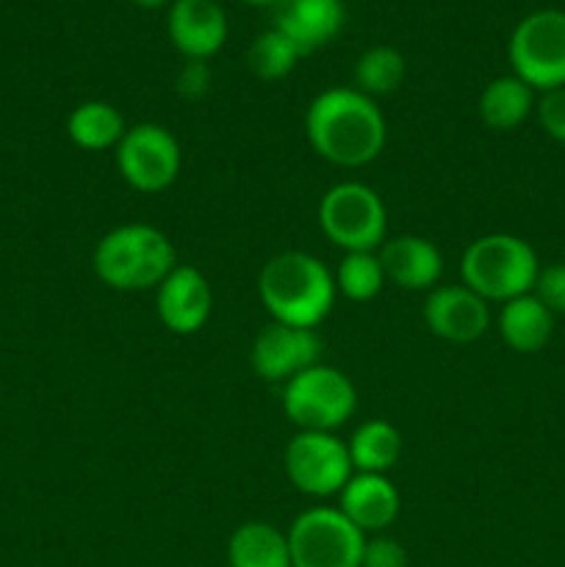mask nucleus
I'll use <instances>...</instances> for the list:
<instances>
[{
	"label": "nucleus",
	"mask_w": 565,
	"mask_h": 567,
	"mask_svg": "<svg viewBox=\"0 0 565 567\" xmlns=\"http://www.w3.org/2000/svg\"><path fill=\"white\" fill-rule=\"evenodd\" d=\"M305 136L316 155L343 169L371 164L388 138L386 116L369 94L349 86L325 89L305 111Z\"/></svg>",
	"instance_id": "nucleus-1"
},
{
	"label": "nucleus",
	"mask_w": 565,
	"mask_h": 567,
	"mask_svg": "<svg viewBox=\"0 0 565 567\" xmlns=\"http://www.w3.org/2000/svg\"><path fill=\"white\" fill-rule=\"evenodd\" d=\"M258 297L277 324L316 330L336 305V277L316 255L288 249L264 264Z\"/></svg>",
	"instance_id": "nucleus-2"
},
{
	"label": "nucleus",
	"mask_w": 565,
	"mask_h": 567,
	"mask_svg": "<svg viewBox=\"0 0 565 567\" xmlns=\"http://www.w3.org/2000/svg\"><path fill=\"white\" fill-rule=\"evenodd\" d=\"M175 266L177 252L170 236L142 221L105 233L92 255V269L97 280L114 291L158 288Z\"/></svg>",
	"instance_id": "nucleus-3"
},
{
	"label": "nucleus",
	"mask_w": 565,
	"mask_h": 567,
	"mask_svg": "<svg viewBox=\"0 0 565 567\" xmlns=\"http://www.w3.org/2000/svg\"><path fill=\"white\" fill-rule=\"evenodd\" d=\"M541 271L535 247L513 233H487L465 247L460 260L463 286L480 293L487 305L510 302L532 293Z\"/></svg>",
	"instance_id": "nucleus-4"
},
{
	"label": "nucleus",
	"mask_w": 565,
	"mask_h": 567,
	"mask_svg": "<svg viewBox=\"0 0 565 567\" xmlns=\"http://www.w3.org/2000/svg\"><path fill=\"white\" fill-rule=\"evenodd\" d=\"M316 219L327 241L343 252H377L388 238L386 203L366 183L347 181L327 188Z\"/></svg>",
	"instance_id": "nucleus-5"
},
{
	"label": "nucleus",
	"mask_w": 565,
	"mask_h": 567,
	"mask_svg": "<svg viewBox=\"0 0 565 567\" xmlns=\"http://www.w3.org/2000/svg\"><path fill=\"white\" fill-rule=\"evenodd\" d=\"M355 408L358 391L336 365L316 363L282 385V413L299 432H336Z\"/></svg>",
	"instance_id": "nucleus-6"
},
{
	"label": "nucleus",
	"mask_w": 565,
	"mask_h": 567,
	"mask_svg": "<svg viewBox=\"0 0 565 567\" xmlns=\"http://www.w3.org/2000/svg\"><path fill=\"white\" fill-rule=\"evenodd\" d=\"M510 66L537 94L565 86V11L537 9L510 33Z\"/></svg>",
	"instance_id": "nucleus-7"
},
{
	"label": "nucleus",
	"mask_w": 565,
	"mask_h": 567,
	"mask_svg": "<svg viewBox=\"0 0 565 567\" xmlns=\"http://www.w3.org/2000/svg\"><path fill=\"white\" fill-rule=\"evenodd\" d=\"M291 567H360L366 535L338 507H310L288 526Z\"/></svg>",
	"instance_id": "nucleus-8"
},
{
	"label": "nucleus",
	"mask_w": 565,
	"mask_h": 567,
	"mask_svg": "<svg viewBox=\"0 0 565 567\" xmlns=\"http://www.w3.org/2000/svg\"><path fill=\"white\" fill-rule=\"evenodd\" d=\"M183 153L172 131L155 122L131 125L116 144V169L122 181L144 194L166 192L181 175Z\"/></svg>",
	"instance_id": "nucleus-9"
},
{
	"label": "nucleus",
	"mask_w": 565,
	"mask_h": 567,
	"mask_svg": "<svg viewBox=\"0 0 565 567\" xmlns=\"http://www.w3.org/2000/svg\"><path fill=\"white\" fill-rule=\"evenodd\" d=\"M282 465L288 482L314 498L338 496L355 474L349 446L336 432H297L288 441Z\"/></svg>",
	"instance_id": "nucleus-10"
},
{
	"label": "nucleus",
	"mask_w": 565,
	"mask_h": 567,
	"mask_svg": "<svg viewBox=\"0 0 565 567\" xmlns=\"http://www.w3.org/2000/svg\"><path fill=\"white\" fill-rule=\"evenodd\" d=\"M321 358V338L316 330H302V327H288L271 321L269 327L255 336L253 349H249V365L255 374L266 382H282L319 363Z\"/></svg>",
	"instance_id": "nucleus-11"
},
{
	"label": "nucleus",
	"mask_w": 565,
	"mask_h": 567,
	"mask_svg": "<svg viewBox=\"0 0 565 567\" xmlns=\"http://www.w3.org/2000/svg\"><path fill=\"white\" fill-rule=\"evenodd\" d=\"M155 310L172 336H194L203 330L214 310V288L194 266L177 264L155 288Z\"/></svg>",
	"instance_id": "nucleus-12"
},
{
	"label": "nucleus",
	"mask_w": 565,
	"mask_h": 567,
	"mask_svg": "<svg viewBox=\"0 0 565 567\" xmlns=\"http://www.w3.org/2000/svg\"><path fill=\"white\" fill-rule=\"evenodd\" d=\"M424 324L443 341L471 343L491 327V308L469 286H435L424 299Z\"/></svg>",
	"instance_id": "nucleus-13"
},
{
	"label": "nucleus",
	"mask_w": 565,
	"mask_h": 567,
	"mask_svg": "<svg viewBox=\"0 0 565 567\" xmlns=\"http://www.w3.org/2000/svg\"><path fill=\"white\" fill-rule=\"evenodd\" d=\"M166 31L183 59L208 61L227 42L225 9L216 0H172Z\"/></svg>",
	"instance_id": "nucleus-14"
},
{
	"label": "nucleus",
	"mask_w": 565,
	"mask_h": 567,
	"mask_svg": "<svg viewBox=\"0 0 565 567\" xmlns=\"http://www.w3.org/2000/svg\"><path fill=\"white\" fill-rule=\"evenodd\" d=\"M275 25L286 33L299 53L308 55L325 48L341 33L347 22V3L343 0H280L271 9Z\"/></svg>",
	"instance_id": "nucleus-15"
},
{
	"label": "nucleus",
	"mask_w": 565,
	"mask_h": 567,
	"mask_svg": "<svg viewBox=\"0 0 565 567\" xmlns=\"http://www.w3.org/2000/svg\"><path fill=\"white\" fill-rule=\"evenodd\" d=\"M338 509L366 537L382 535L399 518L402 498H399V491L386 474H358L355 471L352 480L338 493Z\"/></svg>",
	"instance_id": "nucleus-16"
},
{
	"label": "nucleus",
	"mask_w": 565,
	"mask_h": 567,
	"mask_svg": "<svg viewBox=\"0 0 565 567\" xmlns=\"http://www.w3.org/2000/svg\"><path fill=\"white\" fill-rule=\"evenodd\" d=\"M377 255L388 282L404 291H432L443 275L441 249L424 236L386 238Z\"/></svg>",
	"instance_id": "nucleus-17"
},
{
	"label": "nucleus",
	"mask_w": 565,
	"mask_h": 567,
	"mask_svg": "<svg viewBox=\"0 0 565 567\" xmlns=\"http://www.w3.org/2000/svg\"><path fill=\"white\" fill-rule=\"evenodd\" d=\"M554 319H557V316H554L535 293H524V297H515L502 305L496 327L502 341L507 343L513 352L537 354L548 347V341H552Z\"/></svg>",
	"instance_id": "nucleus-18"
},
{
	"label": "nucleus",
	"mask_w": 565,
	"mask_h": 567,
	"mask_svg": "<svg viewBox=\"0 0 565 567\" xmlns=\"http://www.w3.org/2000/svg\"><path fill=\"white\" fill-rule=\"evenodd\" d=\"M227 567H291L286 532L266 520H247L227 540Z\"/></svg>",
	"instance_id": "nucleus-19"
},
{
	"label": "nucleus",
	"mask_w": 565,
	"mask_h": 567,
	"mask_svg": "<svg viewBox=\"0 0 565 567\" xmlns=\"http://www.w3.org/2000/svg\"><path fill=\"white\" fill-rule=\"evenodd\" d=\"M535 89L515 75L493 78L480 94V120L491 131H515L535 114Z\"/></svg>",
	"instance_id": "nucleus-20"
},
{
	"label": "nucleus",
	"mask_w": 565,
	"mask_h": 567,
	"mask_svg": "<svg viewBox=\"0 0 565 567\" xmlns=\"http://www.w3.org/2000/svg\"><path fill=\"white\" fill-rule=\"evenodd\" d=\"M127 125L120 109L103 100H86V103L75 105L66 120V136L72 144L86 153H103V150H116V144L125 136Z\"/></svg>",
	"instance_id": "nucleus-21"
},
{
	"label": "nucleus",
	"mask_w": 565,
	"mask_h": 567,
	"mask_svg": "<svg viewBox=\"0 0 565 567\" xmlns=\"http://www.w3.org/2000/svg\"><path fill=\"white\" fill-rule=\"evenodd\" d=\"M347 446L358 474H388L402 454V435L386 419H371L352 432Z\"/></svg>",
	"instance_id": "nucleus-22"
},
{
	"label": "nucleus",
	"mask_w": 565,
	"mask_h": 567,
	"mask_svg": "<svg viewBox=\"0 0 565 567\" xmlns=\"http://www.w3.org/2000/svg\"><path fill=\"white\" fill-rule=\"evenodd\" d=\"M404 75H408L404 55L391 44H374L355 64V89L374 100L397 92Z\"/></svg>",
	"instance_id": "nucleus-23"
},
{
	"label": "nucleus",
	"mask_w": 565,
	"mask_h": 567,
	"mask_svg": "<svg viewBox=\"0 0 565 567\" xmlns=\"http://www.w3.org/2000/svg\"><path fill=\"white\" fill-rule=\"evenodd\" d=\"M332 277H336V291L352 302H371L380 297L388 282L377 252H343Z\"/></svg>",
	"instance_id": "nucleus-24"
},
{
	"label": "nucleus",
	"mask_w": 565,
	"mask_h": 567,
	"mask_svg": "<svg viewBox=\"0 0 565 567\" xmlns=\"http://www.w3.org/2000/svg\"><path fill=\"white\" fill-rule=\"evenodd\" d=\"M299 59H302V53H299L297 44L286 33L277 31V28L258 33L247 50L249 72L255 78H260V81H280V78H288Z\"/></svg>",
	"instance_id": "nucleus-25"
},
{
	"label": "nucleus",
	"mask_w": 565,
	"mask_h": 567,
	"mask_svg": "<svg viewBox=\"0 0 565 567\" xmlns=\"http://www.w3.org/2000/svg\"><path fill=\"white\" fill-rule=\"evenodd\" d=\"M535 114L543 133L557 144H565V86L543 92L535 103Z\"/></svg>",
	"instance_id": "nucleus-26"
},
{
	"label": "nucleus",
	"mask_w": 565,
	"mask_h": 567,
	"mask_svg": "<svg viewBox=\"0 0 565 567\" xmlns=\"http://www.w3.org/2000/svg\"><path fill=\"white\" fill-rule=\"evenodd\" d=\"M408 548L388 535H369L360 567H408Z\"/></svg>",
	"instance_id": "nucleus-27"
},
{
	"label": "nucleus",
	"mask_w": 565,
	"mask_h": 567,
	"mask_svg": "<svg viewBox=\"0 0 565 567\" xmlns=\"http://www.w3.org/2000/svg\"><path fill=\"white\" fill-rule=\"evenodd\" d=\"M532 293H535L554 316H565V264H552L546 266V269L537 271Z\"/></svg>",
	"instance_id": "nucleus-28"
},
{
	"label": "nucleus",
	"mask_w": 565,
	"mask_h": 567,
	"mask_svg": "<svg viewBox=\"0 0 565 567\" xmlns=\"http://www.w3.org/2000/svg\"><path fill=\"white\" fill-rule=\"evenodd\" d=\"M210 89L208 61H186L177 72V92L183 100H203Z\"/></svg>",
	"instance_id": "nucleus-29"
},
{
	"label": "nucleus",
	"mask_w": 565,
	"mask_h": 567,
	"mask_svg": "<svg viewBox=\"0 0 565 567\" xmlns=\"http://www.w3.org/2000/svg\"><path fill=\"white\" fill-rule=\"evenodd\" d=\"M131 3L142 6V9H164V6H170L172 0H131Z\"/></svg>",
	"instance_id": "nucleus-30"
},
{
	"label": "nucleus",
	"mask_w": 565,
	"mask_h": 567,
	"mask_svg": "<svg viewBox=\"0 0 565 567\" xmlns=\"http://www.w3.org/2000/svg\"><path fill=\"white\" fill-rule=\"evenodd\" d=\"M247 6H255V9H275L280 0H244Z\"/></svg>",
	"instance_id": "nucleus-31"
}]
</instances>
